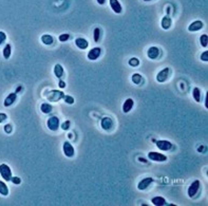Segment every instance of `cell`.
<instances>
[{
	"mask_svg": "<svg viewBox=\"0 0 208 206\" xmlns=\"http://www.w3.org/2000/svg\"><path fill=\"white\" fill-rule=\"evenodd\" d=\"M153 182H154V180H153L152 178H144L143 180H141L138 182V190H145V189H147Z\"/></svg>",
	"mask_w": 208,
	"mask_h": 206,
	"instance_id": "cell-9",
	"label": "cell"
},
{
	"mask_svg": "<svg viewBox=\"0 0 208 206\" xmlns=\"http://www.w3.org/2000/svg\"><path fill=\"white\" fill-rule=\"evenodd\" d=\"M16 98H17V94H16V93H10V94L6 96L5 99H4V103H3L4 107H10V106H12V105L15 103Z\"/></svg>",
	"mask_w": 208,
	"mask_h": 206,
	"instance_id": "cell-17",
	"label": "cell"
},
{
	"mask_svg": "<svg viewBox=\"0 0 208 206\" xmlns=\"http://www.w3.org/2000/svg\"><path fill=\"white\" fill-rule=\"evenodd\" d=\"M63 153H65V155L67 157H74V154H75L74 147H73V146L71 145L68 141H66L65 143H63Z\"/></svg>",
	"mask_w": 208,
	"mask_h": 206,
	"instance_id": "cell-7",
	"label": "cell"
},
{
	"mask_svg": "<svg viewBox=\"0 0 208 206\" xmlns=\"http://www.w3.org/2000/svg\"><path fill=\"white\" fill-rule=\"evenodd\" d=\"M47 126L51 131H56L59 128V118L57 116H51L48 118Z\"/></svg>",
	"mask_w": 208,
	"mask_h": 206,
	"instance_id": "cell-6",
	"label": "cell"
},
{
	"mask_svg": "<svg viewBox=\"0 0 208 206\" xmlns=\"http://www.w3.org/2000/svg\"><path fill=\"white\" fill-rule=\"evenodd\" d=\"M74 42H75V45H76V47L81 50H86V49H88V47H89L88 40L84 39V38H76Z\"/></svg>",
	"mask_w": 208,
	"mask_h": 206,
	"instance_id": "cell-16",
	"label": "cell"
},
{
	"mask_svg": "<svg viewBox=\"0 0 208 206\" xmlns=\"http://www.w3.org/2000/svg\"><path fill=\"white\" fill-rule=\"evenodd\" d=\"M161 55V51L157 47H150L147 51V56L150 59H156Z\"/></svg>",
	"mask_w": 208,
	"mask_h": 206,
	"instance_id": "cell-11",
	"label": "cell"
},
{
	"mask_svg": "<svg viewBox=\"0 0 208 206\" xmlns=\"http://www.w3.org/2000/svg\"><path fill=\"white\" fill-rule=\"evenodd\" d=\"M192 96H193L194 100H195L196 103H200L201 102V90L198 88V87L193 88V90H192Z\"/></svg>",
	"mask_w": 208,
	"mask_h": 206,
	"instance_id": "cell-25",
	"label": "cell"
},
{
	"mask_svg": "<svg viewBox=\"0 0 208 206\" xmlns=\"http://www.w3.org/2000/svg\"><path fill=\"white\" fill-rule=\"evenodd\" d=\"M58 86H59V88H61V89H63L66 87V82L63 81H59L58 82Z\"/></svg>",
	"mask_w": 208,
	"mask_h": 206,
	"instance_id": "cell-38",
	"label": "cell"
},
{
	"mask_svg": "<svg viewBox=\"0 0 208 206\" xmlns=\"http://www.w3.org/2000/svg\"><path fill=\"white\" fill-rule=\"evenodd\" d=\"M93 37H94L95 42H98L100 39V29L99 27H95L94 32H93Z\"/></svg>",
	"mask_w": 208,
	"mask_h": 206,
	"instance_id": "cell-28",
	"label": "cell"
},
{
	"mask_svg": "<svg viewBox=\"0 0 208 206\" xmlns=\"http://www.w3.org/2000/svg\"><path fill=\"white\" fill-rule=\"evenodd\" d=\"M200 45L203 48H207L208 45V36L207 34H202L200 37Z\"/></svg>",
	"mask_w": 208,
	"mask_h": 206,
	"instance_id": "cell-27",
	"label": "cell"
},
{
	"mask_svg": "<svg viewBox=\"0 0 208 206\" xmlns=\"http://www.w3.org/2000/svg\"><path fill=\"white\" fill-rule=\"evenodd\" d=\"M40 110H41L42 113L48 114L53 110V107H52V105L49 104V103H43V104H41V106H40Z\"/></svg>",
	"mask_w": 208,
	"mask_h": 206,
	"instance_id": "cell-22",
	"label": "cell"
},
{
	"mask_svg": "<svg viewBox=\"0 0 208 206\" xmlns=\"http://www.w3.org/2000/svg\"><path fill=\"white\" fill-rule=\"evenodd\" d=\"M40 39H41V42L43 43V45H53V43H54L53 36L49 35V34H45V35H42Z\"/></svg>",
	"mask_w": 208,
	"mask_h": 206,
	"instance_id": "cell-20",
	"label": "cell"
},
{
	"mask_svg": "<svg viewBox=\"0 0 208 206\" xmlns=\"http://www.w3.org/2000/svg\"><path fill=\"white\" fill-rule=\"evenodd\" d=\"M200 187H201V182H200V181H199V180L193 181V182L190 184V186L188 187V191H187V194H188L189 198H193V197L198 193Z\"/></svg>",
	"mask_w": 208,
	"mask_h": 206,
	"instance_id": "cell-4",
	"label": "cell"
},
{
	"mask_svg": "<svg viewBox=\"0 0 208 206\" xmlns=\"http://www.w3.org/2000/svg\"><path fill=\"white\" fill-rule=\"evenodd\" d=\"M155 144H156V147L162 151H168L172 148V144H171V142L166 141V139L156 141L155 142Z\"/></svg>",
	"mask_w": 208,
	"mask_h": 206,
	"instance_id": "cell-8",
	"label": "cell"
},
{
	"mask_svg": "<svg viewBox=\"0 0 208 206\" xmlns=\"http://www.w3.org/2000/svg\"><path fill=\"white\" fill-rule=\"evenodd\" d=\"M133 106H134L133 99L132 98H127L124 104H123V112L124 113H129L132 110V108H133Z\"/></svg>",
	"mask_w": 208,
	"mask_h": 206,
	"instance_id": "cell-15",
	"label": "cell"
},
{
	"mask_svg": "<svg viewBox=\"0 0 208 206\" xmlns=\"http://www.w3.org/2000/svg\"><path fill=\"white\" fill-rule=\"evenodd\" d=\"M8 118V116H6V114L5 113H0V124L1 123H3L4 121Z\"/></svg>",
	"mask_w": 208,
	"mask_h": 206,
	"instance_id": "cell-37",
	"label": "cell"
},
{
	"mask_svg": "<svg viewBox=\"0 0 208 206\" xmlns=\"http://www.w3.org/2000/svg\"><path fill=\"white\" fill-rule=\"evenodd\" d=\"M131 81H132L133 84L139 85L142 81H143V76H142L141 74H138V73H134V74L132 75V77H131Z\"/></svg>",
	"mask_w": 208,
	"mask_h": 206,
	"instance_id": "cell-26",
	"label": "cell"
},
{
	"mask_svg": "<svg viewBox=\"0 0 208 206\" xmlns=\"http://www.w3.org/2000/svg\"><path fill=\"white\" fill-rule=\"evenodd\" d=\"M47 99L51 103H57L58 100H60L61 98L65 97V93L63 91H59V90H52L45 95Z\"/></svg>",
	"mask_w": 208,
	"mask_h": 206,
	"instance_id": "cell-1",
	"label": "cell"
},
{
	"mask_svg": "<svg viewBox=\"0 0 208 206\" xmlns=\"http://www.w3.org/2000/svg\"><path fill=\"white\" fill-rule=\"evenodd\" d=\"M109 3H110V6H111L112 10H113L114 13L120 14L123 12L122 4L120 3V1H118V0H109Z\"/></svg>",
	"mask_w": 208,
	"mask_h": 206,
	"instance_id": "cell-13",
	"label": "cell"
},
{
	"mask_svg": "<svg viewBox=\"0 0 208 206\" xmlns=\"http://www.w3.org/2000/svg\"><path fill=\"white\" fill-rule=\"evenodd\" d=\"M0 194L6 197L9 194V187L6 186V184L3 181H0Z\"/></svg>",
	"mask_w": 208,
	"mask_h": 206,
	"instance_id": "cell-23",
	"label": "cell"
},
{
	"mask_svg": "<svg viewBox=\"0 0 208 206\" xmlns=\"http://www.w3.org/2000/svg\"><path fill=\"white\" fill-rule=\"evenodd\" d=\"M144 1H146V2H148V1H152V0H144Z\"/></svg>",
	"mask_w": 208,
	"mask_h": 206,
	"instance_id": "cell-42",
	"label": "cell"
},
{
	"mask_svg": "<svg viewBox=\"0 0 208 206\" xmlns=\"http://www.w3.org/2000/svg\"><path fill=\"white\" fill-rule=\"evenodd\" d=\"M151 203L155 206H164L166 205V200L163 198V197H154V198L151 199Z\"/></svg>",
	"mask_w": 208,
	"mask_h": 206,
	"instance_id": "cell-19",
	"label": "cell"
},
{
	"mask_svg": "<svg viewBox=\"0 0 208 206\" xmlns=\"http://www.w3.org/2000/svg\"><path fill=\"white\" fill-rule=\"evenodd\" d=\"M139 160H141V162H147L145 159H142V157H139Z\"/></svg>",
	"mask_w": 208,
	"mask_h": 206,
	"instance_id": "cell-41",
	"label": "cell"
},
{
	"mask_svg": "<svg viewBox=\"0 0 208 206\" xmlns=\"http://www.w3.org/2000/svg\"><path fill=\"white\" fill-rule=\"evenodd\" d=\"M148 159L150 161L156 162V163H163V162L167 161V157L163 153L160 152H155V151H150L148 152Z\"/></svg>",
	"mask_w": 208,
	"mask_h": 206,
	"instance_id": "cell-3",
	"label": "cell"
},
{
	"mask_svg": "<svg viewBox=\"0 0 208 206\" xmlns=\"http://www.w3.org/2000/svg\"><path fill=\"white\" fill-rule=\"evenodd\" d=\"M172 26V20L169 16H164L162 18V21H161V27H163L164 30H169Z\"/></svg>",
	"mask_w": 208,
	"mask_h": 206,
	"instance_id": "cell-18",
	"label": "cell"
},
{
	"mask_svg": "<svg viewBox=\"0 0 208 206\" xmlns=\"http://www.w3.org/2000/svg\"><path fill=\"white\" fill-rule=\"evenodd\" d=\"M100 126H102V128L104 130H106V131H109V130L112 128V126H113V122H112V120L110 117H104L102 118V121H100Z\"/></svg>",
	"mask_w": 208,
	"mask_h": 206,
	"instance_id": "cell-14",
	"label": "cell"
},
{
	"mask_svg": "<svg viewBox=\"0 0 208 206\" xmlns=\"http://www.w3.org/2000/svg\"><path fill=\"white\" fill-rule=\"evenodd\" d=\"M11 182L14 183V184H16V185H19L20 183H21V179H20L19 177H12V179H11Z\"/></svg>",
	"mask_w": 208,
	"mask_h": 206,
	"instance_id": "cell-36",
	"label": "cell"
},
{
	"mask_svg": "<svg viewBox=\"0 0 208 206\" xmlns=\"http://www.w3.org/2000/svg\"><path fill=\"white\" fill-rule=\"evenodd\" d=\"M63 68L61 65H59V63H57L55 65V67H54V75L57 77V78H61V77L63 76Z\"/></svg>",
	"mask_w": 208,
	"mask_h": 206,
	"instance_id": "cell-21",
	"label": "cell"
},
{
	"mask_svg": "<svg viewBox=\"0 0 208 206\" xmlns=\"http://www.w3.org/2000/svg\"><path fill=\"white\" fill-rule=\"evenodd\" d=\"M128 63H129V66H131V67H138L139 65V59L136 58V57H132L131 59H129Z\"/></svg>",
	"mask_w": 208,
	"mask_h": 206,
	"instance_id": "cell-29",
	"label": "cell"
},
{
	"mask_svg": "<svg viewBox=\"0 0 208 206\" xmlns=\"http://www.w3.org/2000/svg\"><path fill=\"white\" fill-rule=\"evenodd\" d=\"M202 149H204V147H203V146H201V147L199 148V151H200V152H201V151H202Z\"/></svg>",
	"mask_w": 208,
	"mask_h": 206,
	"instance_id": "cell-40",
	"label": "cell"
},
{
	"mask_svg": "<svg viewBox=\"0 0 208 206\" xmlns=\"http://www.w3.org/2000/svg\"><path fill=\"white\" fill-rule=\"evenodd\" d=\"M5 40H6V34L4 32L0 31V45L5 42Z\"/></svg>",
	"mask_w": 208,
	"mask_h": 206,
	"instance_id": "cell-34",
	"label": "cell"
},
{
	"mask_svg": "<svg viewBox=\"0 0 208 206\" xmlns=\"http://www.w3.org/2000/svg\"><path fill=\"white\" fill-rule=\"evenodd\" d=\"M12 131H13L12 125H11V124H6V125L4 126V132L8 133V134H10V133H12Z\"/></svg>",
	"mask_w": 208,
	"mask_h": 206,
	"instance_id": "cell-33",
	"label": "cell"
},
{
	"mask_svg": "<svg viewBox=\"0 0 208 206\" xmlns=\"http://www.w3.org/2000/svg\"><path fill=\"white\" fill-rule=\"evenodd\" d=\"M200 59L202 61H204V63H207L208 61V51H204L202 54H201V57Z\"/></svg>",
	"mask_w": 208,
	"mask_h": 206,
	"instance_id": "cell-32",
	"label": "cell"
},
{
	"mask_svg": "<svg viewBox=\"0 0 208 206\" xmlns=\"http://www.w3.org/2000/svg\"><path fill=\"white\" fill-rule=\"evenodd\" d=\"M100 54H102V49L96 47V48L91 49L90 51L88 52L87 57H88L89 60H96V59H98V57L100 56Z\"/></svg>",
	"mask_w": 208,
	"mask_h": 206,
	"instance_id": "cell-10",
	"label": "cell"
},
{
	"mask_svg": "<svg viewBox=\"0 0 208 206\" xmlns=\"http://www.w3.org/2000/svg\"><path fill=\"white\" fill-rule=\"evenodd\" d=\"M70 38V35L69 34H61V35H59V37H58V39L60 42H66L68 39Z\"/></svg>",
	"mask_w": 208,
	"mask_h": 206,
	"instance_id": "cell-30",
	"label": "cell"
},
{
	"mask_svg": "<svg viewBox=\"0 0 208 206\" xmlns=\"http://www.w3.org/2000/svg\"><path fill=\"white\" fill-rule=\"evenodd\" d=\"M65 100H66V103L67 104H69V105H72L73 103H74V98L72 97V96H70V95H65Z\"/></svg>",
	"mask_w": 208,
	"mask_h": 206,
	"instance_id": "cell-35",
	"label": "cell"
},
{
	"mask_svg": "<svg viewBox=\"0 0 208 206\" xmlns=\"http://www.w3.org/2000/svg\"><path fill=\"white\" fill-rule=\"evenodd\" d=\"M0 175L3 179L5 182H10L12 179V170H11L10 166L6 164H1L0 165Z\"/></svg>",
	"mask_w": 208,
	"mask_h": 206,
	"instance_id": "cell-2",
	"label": "cell"
},
{
	"mask_svg": "<svg viewBox=\"0 0 208 206\" xmlns=\"http://www.w3.org/2000/svg\"><path fill=\"white\" fill-rule=\"evenodd\" d=\"M70 125H71V123H70V121H66V122H63V124H61L60 125V128L63 130H68L70 128Z\"/></svg>",
	"mask_w": 208,
	"mask_h": 206,
	"instance_id": "cell-31",
	"label": "cell"
},
{
	"mask_svg": "<svg viewBox=\"0 0 208 206\" xmlns=\"http://www.w3.org/2000/svg\"><path fill=\"white\" fill-rule=\"evenodd\" d=\"M169 76H170V69L169 68H164L156 74V81L157 82H165L168 81Z\"/></svg>",
	"mask_w": 208,
	"mask_h": 206,
	"instance_id": "cell-5",
	"label": "cell"
},
{
	"mask_svg": "<svg viewBox=\"0 0 208 206\" xmlns=\"http://www.w3.org/2000/svg\"><path fill=\"white\" fill-rule=\"evenodd\" d=\"M11 53H12V47H11L10 43H8L3 49V57L5 59H9L11 57Z\"/></svg>",
	"mask_w": 208,
	"mask_h": 206,
	"instance_id": "cell-24",
	"label": "cell"
},
{
	"mask_svg": "<svg viewBox=\"0 0 208 206\" xmlns=\"http://www.w3.org/2000/svg\"><path fill=\"white\" fill-rule=\"evenodd\" d=\"M203 27H204V23H203L201 20H195V21L191 22V23L189 24L188 31L189 32H198V31H200V30H202Z\"/></svg>",
	"mask_w": 208,
	"mask_h": 206,
	"instance_id": "cell-12",
	"label": "cell"
},
{
	"mask_svg": "<svg viewBox=\"0 0 208 206\" xmlns=\"http://www.w3.org/2000/svg\"><path fill=\"white\" fill-rule=\"evenodd\" d=\"M96 1L98 4H100V5H104V4L106 3V0H96Z\"/></svg>",
	"mask_w": 208,
	"mask_h": 206,
	"instance_id": "cell-39",
	"label": "cell"
}]
</instances>
